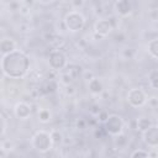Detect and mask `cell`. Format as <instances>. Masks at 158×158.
Instances as JSON below:
<instances>
[{
    "label": "cell",
    "mask_w": 158,
    "mask_h": 158,
    "mask_svg": "<svg viewBox=\"0 0 158 158\" xmlns=\"http://www.w3.org/2000/svg\"><path fill=\"white\" fill-rule=\"evenodd\" d=\"M30 67V60L27 56L22 52L14 51L2 56L1 68L5 75L10 78H21L23 77Z\"/></svg>",
    "instance_id": "cell-1"
},
{
    "label": "cell",
    "mask_w": 158,
    "mask_h": 158,
    "mask_svg": "<svg viewBox=\"0 0 158 158\" xmlns=\"http://www.w3.org/2000/svg\"><path fill=\"white\" fill-rule=\"evenodd\" d=\"M52 137L49 133L44 132V131H40L37 132L35 136H33V139H32V144L33 147L40 151V152H47L51 146H52Z\"/></svg>",
    "instance_id": "cell-2"
},
{
    "label": "cell",
    "mask_w": 158,
    "mask_h": 158,
    "mask_svg": "<svg viewBox=\"0 0 158 158\" xmlns=\"http://www.w3.org/2000/svg\"><path fill=\"white\" fill-rule=\"evenodd\" d=\"M64 23H65V27L69 31L77 32V31L81 30L84 27L85 20H84V17H83L81 14H79V12H70V14H68L65 16Z\"/></svg>",
    "instance_id": "cell-3"
},
{
    "label": "cell",
    "mask_w": 158,
    "mask_h": 158,
    "mask_svg": "<svg viewBox=\"0 0 158 158\" xmlns=\"http://www.w3.org/2000/svg\"><path fill=\"white\" fill-rule=\"evenodd\" d=\"M123 128V121L120 116L117 115H109V118L105 122V130L106 132H109L110 135H115L117 136L118 133H121Z\"/></svg>",
    "instance_id": "cell-4"
},
{
    "label": "cell",
    "mask_w": 158,
    "mask_h": 158,
    "mask_svg": "<svg viewBox=\"0 0 158 158\" xmlns=\"http://www.w3.org/2000/svg\"><path fill=\"white\" fill-rule=\"evenodd\" d=\"M127 99H128V102L135 106V107H138V106H142L144 102H146V94L144 91H142L141 89H131L127 94Z\"/></svg>",
    "instance_id": "cell-5"
},
{
    "label": "cell",
    "mask_w": 158,
    "mask_h": 158,
    "mask_svg": "<svg viewBox=\"0 0 158 158\" xmlns=\"http://www.w3.org/2000/svg\"><path fill=\"white\" fill-rule=\"evenodd\" d=\"M114 19H105V20H100L95 23V33L104 37L106 35H109L111 32V30H114Z\"/></svg>",
    "instance_id": "cell-6"
},
{
    "label": "cell",
    "mask_w": 158,
    "mask_h": 158,
    "mask_svg": "<svg viewBox=\"0 0 158 158\" xmlns=\"http://www.w3.org/2000/svg\"><path fill=\"white\" fill-rule=\"evenodd\" d=\"M65 63H67V59H65V56H64L63 52H60V51H53L49 54V65L54 70H58V69L64 68L65 67Z\"/></svg>",
    "instance_id": "cell-7"
},
{
    "label": "cell",
    "mask_w": 158,
    "mask_h": 158,
    "mask_svg": "<svg viewBox=\"0 0 158 158\" xmlns=\"http://www.w3.org/2000/svg\"><path fill=\"white\" fill-rule=\"evenodd\" d=\"M144 141L152 147L158 146V126H151L144 131Z\"/></svg>",
    "instance_id": "cell-8"
},
{
    "label": "cell",
    "mask_w": 158,
    "mask_h": 158,
    "mask_svg": "<svg viewBox=\"0 0 158 158\" xmlns=\"http://www.w3.org/2000/svg\"><path fill=\"white\" fill-rule=\"evenodd\" d=\"M15 115H16V117L22 118V120L27 118L31 115V106L27 105L26 102H19L15 106Z\"/></svg>",
    "instance_id": "cell-9"
},
{
    "label": "cell",
    "mask_w": 158,
    "mask_h": 158,
    "mask_svg": "<svg viewBox=\"0 0 158 158\" xmlns=\"http://www.w3.org/2000/svg\"><path fill=\"white\" fill-rule=\"evenodd\" d=\"M16 49V43L10 40V38H4L1 42H0V51L2 53V56L7 54V53H11Z\"/></svg>",
    "instance_id": "cell-10"
},
{
    "label": "cell",
    "mask_w": 158,
    "mask_h": 158,
    "mask_svg": "<svg viewBox=\"0 0 158 158\" xmlns=\"http://www.w3.org/2000/svg\"><path fill=\"white\" fill-rule=\"evenodd\" d=\"M115 6H116V10L120 15H127L132 9L130 0H117Z\"/></svg>",
    "instance_id": "cell-11"
},
{
    "label": "cell",
    "mask_w": 158,
    "mask_h": 158,
    "mask_svg": "<svg viewBox=\"0 0 158 158\" xmlns=\"http://www.w3.org/2000/svg\"><path fill=\"white\" fill-rule=\"evenodd\" d=\"M102 83L98 78H91L89 81V90L94 94H100L102 91Z\"/></svg>",
    "instance_id": "cell-12"
},
{
    "label": "cell",
    "mask_w": 158,
    "mask_h": 158,
    "mask_svg": "<svg viewBox=\"0 0 158 158\" xmlns=\"http://www.w3.org/2000/svg\"><path fill=\"white\" fill-rule=\"evenodd\" d=\"M152 126V122H151V120L149 118H146V117H142V118H139L138 121H137V128L139 130V131H142V132H144L147 128H149Z\"/></svg>",
    "instance_id": "cell-13"
},
{
    "label": "cell",
    "mask_w": 158,
    "mask_h": 158,
    "mask_svg": "<svg viewBox=\"0 0 158 158\" xmlns=\"http://www.w3.org/2000/svg\"><path fill=\"white\" fill-rule=\"evenodd\" d=\"M148 51H149V53H151L153 57L158 58V38L152 40V41L149 42V44H148Z\"/></svg>",
    "instance_id": "cell-14"
},
{
    "label": "cell",
    "mask_w": 158,
    "mask_h": 158,
    "mask_svg": "<svg viewBox=\"0 0 158 158\" xmlns=\"http://www.w3.org/2000/svg\"><path fill=\"white\" fill-rule=\"evenodd\" d=\"M149 83L154 89H158V70L157 69L149 73Z\"/></svg>",
    "instance_id": "cell-15"
},
{
    "label": "cell",
    "mask_w": 158,
    "mask_h": 158,
    "mask_svg": "<svg viewBox=\"0 0 158 158\" xmlns=\"http://www.w3.org/2000/svg\"><path fill=\"white\" fill-rule=\"evenodd\" d=\"M49 117H51V114H49V111L46 110V109H43V110H41V111L38 112V118H40V121H42V122H48V121H49Z\"/></svg>",
    "instance_id": "cell-16"
},
{
    "label": "cell",
    "mask_w": 158,
    "mask_h": 158,
    "mask_svg": "<svg viewBox=\"0 0 158 158\" xmlns=\"http://www.w3.org/2000/svg\"><path fill=\"white\" fill-rule=\"evenodd\" d=\"M127 143V137L125 136V135H117V137H116V139H115V144L118 147V148H121V147H123L125 144Z\"/></svg>",
    "instance_id": "cell-17"
},
{
    "label": "cell",
    "mask_w": 158,
    "mask_h": 158,
    "mask_svg": "<svg viewBox=\"0 0 158 158\" xmlns=\"http://www.w3.org/2000/svg\"><path fill=\"white\" fill-rule=\"evenodd\" d=\"M51 137H52V142H53L54 144L60 143V142H62V138H63V136H62V133H60L59 131H53V132L51 133Z\"/></svg>",
    "instance_id": "cell-18"
},
{
    "label": "cell",
    "mask_w": 158,
    "mask_h": 158,
    "mask_svg": "<svg viewBox=\"0 0 158 158\" xmlns=\"http://www.w3.org/2000/svg\"><path fill=\"white\" fill-rule=\"evenodd\" d=\"M68 69L69 70H67V72L73 77V79L77 78L79 75V73H80V67H78V65H69Z\"/></svg>",
    "instance_id": "cell-19"
},
{
    "label": "cell",
    "mask_w": 158,
    "mask_h": 158,
    "mask_svg": "<svg viewBox=\"0 0 158 158\" xmlns=\"http://www.w3.org/2000/svg\"><path fill=\"white\" fill-rule=\"evenodd\" d=\"M72 80H73V77H72L68 72H65V73H63V74L60 75V81H62L64 85H69V84L72 83Z\"/></svg>",
    "instance_id": "cell-20"
},
{
    "label": "cell",
    "mask_w": 158,
    "mask_h": 158,
    "mask_svg": "<svg viewBox=\"0 0 158 158\" xmlns=\"http://www.w3.org/2000/svg\"><path fill=\"white\" fill-rule=\"evenodd\" d=\"M56 89H57V81L53 79L49 80L46 85V93H53V91H56Z\"/></svg>",
    "instance_id": "cell-21"
},
{
    "label": "cell",
    "mask_w": 158,
    "mask_h": 158,
    "mask_svg": "<svg viewBox=\"0 0 158 158\" xmlns=\"http://www.w3.org/2000/svg\"><path fill=\"white\" fill-rule=\"evenodd\" d=\"M131 157H149V153L146 152V151L137 149V151H135V152L131 153Z\"/></svg>",
    "instance_id": "cell-22"
},
{
    "label": "cell",
    "mask_w": 158,
    "mask_h": 158,
    "mask_svg": "<svg viewBox=\"0 0 158 158\" xmlns=\"http://www.w3.org/2000/svg\"><path fill=\"white\" fill-rule=\"evenodd\" d=\"M107 118H109V114L107 112H104V111L102 112H99V121L100 122H104L105 123Z\"/></svg>",
    "instance_id": "cell-23"
},
{
    "label": "cell",
    "mask_w": 158,
    "mask_h": 158,
    "mask_svg": "<svg viewBox=\"0 0 158 158\" xmlns=\"http://www.w3.org/2000/svg\"><path fill=\"white\" fill-rule=\"evenodd\" d=\"M83 2H84V0H72V4H73L74 7H79V6H81Z\"/></svg>",
    "instance_id": "cell-24"
},
{
    "label": "cell",
    "mask_w": 158,
    "mask_h": 158,
    "mask_svg": "<svg viewBox=\"0 0 158 158\" xmlns=\"http://www.w3.org/2000/svg\"><path fill=\"white\" fill-rule=\"evenodd\" d=\"M74 93V88L69 84V85H67V94H73Z\"/></svg>",
    "instance_id": "cell-25"
},
{
    "label": "cell",
    "mask_w": 158,
    "mask_h": 158,
    "mask_svg": "<svg viewBox=\"0 0 158 158\" xmlns=\"http://www.w3.org/2000/svg\"><path fill=\"white\" fill-rule=\"evenodd\" d=\"M77 125H78L79 128H84V127H85V121H84V120H79Z\"/></svg>",
    "instance_id": "cell-26"
},
{
    "label": "cell",
    "mask_w": 158,
    "mask_h": 158,
    "mask_svg": "<svg viewBox=\"0 0 158 158\" xmlns=\"http://www.w3.org/2000/svg\"><path fill=\"white\" fill-rule=\"evenodd\" d=\"M90 111H91L93 114H98V115H99V112H100V110H98V106H93Z\"/></svg>",
    "instance_id": "cell-27"
},
{
    "label": "cell",
    "mask_w": 158,
    "mask_h": 158,
    "mask_svg": "<svg viewBox=\"0 0 158 158\" xmlns=\"http://www.w3.org/2000/svg\"><path fill=\"white\" fill-rule=\"evenodd\" d=\"M125 54H126V56H131V51H130V49H128V51H126V52H125Z\"/></svg>",
    "instance_id": "cell-28"
},
{
    "label": "cell",
    "mask_w": 158,
    "mask_h": 158,
    "mask_svg": "<svg viewBox=\"0 0 158 158\" xmlns=\"http://www.w3.org/2000/svg\"><path fill=\"white\" fill-rule=\"evenodd\" d=\"M41 1H43V2H49V1H52V0H41Z\"/></svg>",
    "instance_id": "cell-29"
},
{
    "label": "cell",
    "mask_w": 158,
    "mask_h": 158,
    "mask_svg": "<svg viewBox=\"0 0 158 158\" xmlns=\"http://www.w3.org/2000/svg\"><path fill=\"white\" fill-rule=\"evenodd\" d=\"M130 1H132V0H130Z\"/></svg>",
    "instance_id": "cell-30"
}]
</instances>
